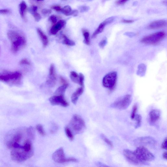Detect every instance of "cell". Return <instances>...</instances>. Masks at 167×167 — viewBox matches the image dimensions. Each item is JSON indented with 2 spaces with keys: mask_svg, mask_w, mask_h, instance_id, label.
I'll use <instances>...</instances> for the list:
<instances>
[{
  "mask_svg": "<svg viewBox=\"0 0 167 167\" xmlns=\"http://www.w3.org/2000/svg\"><path fill=\"white\" fill-rule=\"evenodd\" d=\"M8 39L11 43V51L16 53L25 47L26 41L24 37L20 33L13 30H9L7 33Z\"/></svg>",
  "mask_w": 167,
  "mask_h": 167,
  "instance_id": "cell-1",
  "label": "cell"
},
{
  "mask_svg": "<svg viewBox=\"0 0 167 167\" xmlns=\"http://www.w3.org/2000/svg\"><path fill=\"white\" fill-rule=\"evenodd\" d=\"M22 76L20 72H5L0 73V81L11 86H18L21 84Z\"/></svg>",
  "mask_w": 167,
  "mask_h": 167,
  "instance_id": "cell-2",
  "label": "cell"
},
{
  "mask_svg": "<svg viewBox=\"0 0 167 167\" xmlns=\"http://www.w3.org/2000/svg\"><path fill=\"white\" fill-rule=\"evenodd\" d=\"M68 127L73 134H79L84 131L86 127L85 123L81 116L77 114H75L70 122Z\"/></svg>",
  "mask_w": 167,
  "mask_h": 167,
  "instance_id": "cell-3",
  "label": "cell"
},
{
  "mask_svg": "<svg viewBox=\"0 0 167 167\" xmlns=\"http://www.w3.org/2000/svg\"><path fill=\"white\" fill-rule=\"evenodd\" d=\"M166 36V33L163 31L152 33L141 39V42L146 44L156 45L161 42Z\"/></svg>",
  "mask_w": 167,
  "mask_h": 167,
  "instance_id": "cell-4",
  "label": "cell"
},
{
  "mask_svg": "<svg viewBox=\"0 0 167 167\" xmlns=\"http://www.w3.org/2000/svg\"><path fill=\"white\" fill-rule=\"evenodd\" d=\"M134 152L141 162L151 161L155 158L153 154L144 146L138 147Z\"/></svg>",
  "mask_w": 167,
  "mask_h": 167,
  "instance_id": "cell-5",
  "label": "cell"
},
{
  "mask_svg": "<svg viewBox=\"0 0 167 167\" xmlns=\"http://www.w3.org/2000/svg\"><path fill=\"white\" fill-rule=\"evenodd\" d=\"M117 78L116 72H112L108 73L103 78L102 84L103 86L110 91L113 90L116 85Z\"/></svg>",
  "mask_w": 167,
  "mask_h": 167,
  "instance_id": "cell-6",
  "label": "cell"
},
{
  "mask_svg": "<svg viewBox=\"0 0 167 167\" xmlns=\"http://www.w3.org/2000/svg\"><path fill=\"white\" fill-rule=\"evenodd\" d=\"M34 152H27L23 149H14L11 152V157L12 159L17 162L24 161L31 157Z\"/></svg>",
  "mask_w": 167,
  "mask_h": 167,
  "instance_id": "cell-7",
  "label": "cell"
},
{
  "mask_svg": "<svg viewBox=\"0 0 167 167\" xmlns=\"http://www.w3.org/2000/svg\"><path fill=\"white\" fill-rule=\"evenodd\" d=\"M132 101L131 95L127 94L118 99L111 105V107L119 110H125L129 107Z\"/></svg>",
  "mask_w": 167,
  "mask_h": 167,
  "instance_id": "cell-8",
  "label": "cell"
},
{
  "mask_svg": "<svg viewBox=\"0 0 167 167\" xmlns=\"http://www.w3.org/2000/svg\"><path fill=\"white\" fill-rule=\"evenodd\" d=\"M52 159L55 162L61 164L69 162H76L77 161V159L75 158H66L63 148L61 147L59 148L53 153Z\"/></svg>",
  "mask_w": 167,
  "mask_h": 167,
  "instance_id": "cell-9",
  "label": "cell"
},
{
  "mask_svg": "<svg viewBox=\"0 0 167 167\" xmlns=\"http://www.w3.org/2000/svg\"><path fill=\"white\" fill-rule=\"evenodd\" d=\"M49 101L53 106H60L64 107L69 106V104L65 100L64 95H54L49 99Z\"/></svg>",
  "mask_w": 167,
  "mask_h": 167,
  "instance_id": "cell-10",
  "label": "cell"
},
{
  "mask_svg": "<svg viewBox=\"0 0 167 167\" xmlns=\"http://www.w3.org/2000/svg\"><path fill=\"white\" fill-rule=\"evenodd\" d=\"M134 143L136 145H139V146L153 145L156 143V141L152 137H145L136 139Z\"/></svg>",
  "mask_w": 167,
  "mask_h": 167,
  "instance_id": "cell-11",
  "label": "cell"
},
{
  "mask_svg": "<svg viewBox=\"0 0 167 167\" xmlns=\"http://www.w3.org/2000/svg\"><path fill=\"white\" fill-rule=\"evenodd\" d=\"M57 77L55 65L51 64L49 69V77L47 80L46 84L50 87H53L56 83Z\"/></svg>",
  "mask_w": 167,
  "mask_h": 167,
  "instance_id": "cell-12",
  "label": "cell"
},
{
  "mask_svg": "<svg viewBox=\"0 0 167 167\" xmlns=\"http://www.w3.org/2000/svg\"><path fill=\"white\" fill-rule=\"evenodd\" d=\"M123 154L129 161L131 163L134 164H138L141 163L136 157L134 152L128 149H125L123 151Z\"/></svg>",
  "mask_w": 167,
  "mask_h": 167,
  "instance_id": "cell-13",
  "label": "cell"
},
{
  "mask_svg": "<svg viewBox=\"0 0 167 167\" xmlns=\"http://www.w3.org/2000/svg\"><path fill=\"white\" fill-rule=\"evenodd\" d=\"M167 25V21L165 20H160L154 21L148 26L150 29H157L165 27Z\"/></svg>",
  "mask_w": 167,
  "mask_h": 167,
  "instance_id": "cell-14",
  "label": "cell"
},
{
  "mask_svg": "<svg viewBox=\"0 0 167 167\" xmlns=\"http://www.w3.org/2000/svg\"><path fill=\"white\" fill-rule=\"evenodd\" d=\"M66 22L64 20H59L54 24L50 30V33L52 35L56 34L59 31L64 28L66 24Z\"/></svg>",
  "mask_w": 167,
  "mask_h": 167,
  "instance_id": "cell-15",
  "label": "cell"
},
{
  "mask_svg": "<svg viewBox=\"0 0 167 167\" xmlns=\"http://www.w3.org/2000/svg\"><path fill=\"white\" fill-rule=\"evenodd\" d=\"M161 113L158 109L152 110L149 114V120L151 123L153 124L156 123L160 118Z\"/></svg>",
  "mask_w": 167,
  "mask_h": 167,
  "instance_id": "cell-16",
  "label": "cell"
},
{
  "mask_svg": "<svg viewBox=\"0 0 167 167\" xmlns=\"http://www.w3.org/2000/svg\"><path fill=\"white\" fill-rule=\"evenodd\" d=\"M22 134L20 133H17L14 136L12 139L7 142V146L9 149L13 148L14 143H18L21 140L22 138Z\"/></svg>",
  "mask_w": 167,
  "mask_h": 167,
  "instance_id": "cell-17",
  "label": "cell"
},
{
  "mask_svg": "<svg viewBox=\"0 0 167 167\" xmlns=\"http://www.w3.org/2000/svg\"><path fill=\"white\" fill-rule=\"evenodd\" d=\"M84 90V87H81L78 88L74 92L71 96V101L74 104H76L78 100L79 96L83 93Z\"/></svg>",
  "mask_w": 167,
  "mask_h": 167,
  "instance_id": "cell-18",
  "label": "cell"
},
{
  "mask_svg": "<svg viewBox=\"0 0 167 167\" xmlns=\"http://www.w3.org/2000/svg\"><path fill=\"white\" fill-rule=\"evenodd\" d=\"M108 24H109V23L107 20H105L103 22L101 23L94 33L93 34L92 36V38H95L98 34L102 33L105 27Z\"/></svg>",
  "mask_w": 167,
  "mask_h": 167,
  "instance_id": "cell-19",
  "label": "cell"
},
{
  "mask_svg": "<svg viewBox=\"0 0 167 167\" xmlns=\"http://www.w3.org/2000/svg\"><path fill=\"white\" fill-rule=\"evenodd\" d=\"M37 32L39 36L42 44L43 46L44 47H46L47 46L48 40L47 36L43 32L42 29L40 28H38L37 29Z\"/></svg>",
  "mask_w": 167,
  "mask_h": 167,
  "instance_id": "cell-20",
  "label": "cell"
},
{
  "mask_svg": "<svg viewBox=\"0 0 167 167\" xmlns=\"http://www.w3.org/2000/svg\"><path fill=\"white\" fill-rule=\"evenodd\" d=\"M20 13L23 19H25V16L27 9V6L26 2L22 1L19 5Z\"/></svg>",
  "mask_w": 167,
  "mask_h": 167,
  "instance_id": "cell-21",
  "label": "cell"
},
{
  "mask_svg": "<svg viewBox=\"0 0 167 167\" xmlns=\"http://www.w3.org/2000/svg\"><path fill=\"white\" fill-rule=\"evenodd\" d=\"M22 149L27 152H33L31 141L29 139H27L24 141Z\"/></svg>",
  "mask_w": 167,
  "mask_h": 167,
  "instance_id": "cell-22",
  "label": "cell"
},
{
  "mask_svg": "<svg viewBox=\"0 0 167 167\" xmlns=\"http://www.w3.org/2000/svg\"><path fill=\"white\" fill-rule=\"evenodd\" d=\"M69 85H61L55 91L54 93L55 96L64 95L66 90L68 86Z\"/></svg>",
  "mask_w": 167,
  "mask_h": 167,
  "instance_id": "cell-23",
  "label": "cell"
},
{
  "mask_svg": "<svg viewBox=\"0 0 167 167\" xmlns=\"http://www.w3.org/2000/svg\"><path fill=\"white\" fill-rule=\"evenodd\" d=\"M82 32L84 38V42L86 45H90V41L89 32L87 30L83 29H82Z\"/></svg>",
  "mask_w": 167,
  "mask_h": 167,
  "instance_id": "cell-24",
  "label": "cell"
},
{
  "mask_svg": "<svg viewBox=\"0 0 167 167\" xmlns=\"http://www.w3.org/2000/svg\"><path fill=\"white\" fill-rule=\"evenodd\" d=\"M146 70V66L144 64H141L138 66L137 75L141 77H143L145 75Z\"/></svg>",
  "mask_w": 167,
  "mask_h": 167,
  "instance_id": "cell-25",
  "label": "cell"
},
{
  "mask_svg": "<svg viewBox=\"0 0 167 167\" xmlns=\"http://www.w3.org/2000/svg\"><path fill=\"white\" fill-rule=\"evenodd\" d=\"M70 77L73 82L78 84L79 75L77 73L74 71L71 72L70 73Z\"/></svg>",
  "mask_w": 167,
  "mask_h": 167,
  "instance_id": "cell-26",
  "label": "cell"
},
{
  "mask_svg": "<svg viewBox=\"0 0 167 167\" xmlns=\"http://www.w3.org/2000/svg\"><path fill=\"white\" fill-rule=\"evenodd\" d=\"M27 135L30 138L33 139L35 137V131L34 128L32 126H30L27 129Z\"/></svg>",
  "mask_w": 167,
  "mask_h": 167,
  "instance_id": "cell-27",
  "label": "cell"
},
{
  "mask_svg": "<svg viewBox=\"0 0 167 167\" xmlns=\"http://www.w3.org/2000/svg\"><path fill=\"white\" fill-rule=\"evenodd\" d=\"M63 37L64 38L63 42L64 44L70 46H74L76 45L75 42L69 39L65 35H63Z\"/></svg>",
  "mask_w": 167,
  "mask_h": 167,
  "instance_id": "cell-28",
  "label": "cell"
},
{
  "mask_svg": "<svg viewBox=\"0 0 167 167\" xmlns=\"http://www.w3.org/2000/svg\"><path fill=\"white\" fill-rule=\"evenodd\" d=\"M65 132L66 136L71 141L74 139V135L71 129L68 127H66L65 129Z\"/></svg>",
  "mask_w": 167,
  "mask_h": 167,
  "instance_id": "cell-29",
  "label": "cell"
},
{
  "mask_svg": "<svg viewBox=\"0 0 167 167\" xmlns=\"http://www.w3.org/2000/svg\"><path fill=\"white\" fill-rule=\"evenodd\" d=\"M70 6L67 5L61 8V11L66 16H69V14L72 11Z\"/></svg>",
  "mask_w": 167,
  "mask_h": 167,
  "instance_id": "cell-30",
  "label": "cell"
},
{
  "mask_svg": "<svg viewBox=\"0 0 167 167\" xmlns=\"http://www.w3.org/2000/svg\"><path fill=\"white\" fill-rule=\"evenodd\" d=\"M134 120H135L136 122H137L135 126V128L137 129L139 127L141 126V116L139 114H136L134 117Z\"/></svg>",
  "mask_w": 167,
  "mask_h": 167,
  "instance_id": "cell-31",
  "label": "cell"
},
{
  "mask_svg": "<svg viewBox=\"0 0 167 167\" xmlns=\"http://www.w3.org/2000/svg\"><path fill=\"white\" fill-rule=\"evenodd\" d=\"M36 129L39 134L42 136H44L46 135L44 128L40 124H38L36 126Z\"/></svg>",
  "mask_w": 167,
  "mask_h": 167,
  "instance_id": "cell-32",
  "label": "cell"
},
{
  "mask_svg": "<svg viewBox=\"0 0 167 167\" xmlns=\"http://www.w3.org/2000/svg\"><path fill=\"white\" fill-rule=\"evenodd\" d=\"M101 138L102 139L108 144L109 146L111 147H113V144L110 140L108 138H107L106 136L104 134H102L101 135Z\"/></svg>",
  "mask_w": 167,
  "mask_h": 167,
  "instance_id": "cell-33",
  "label": "cell"
},
{
  "mask_svg": "<svg viewBox=\"0 0 167 167\" xmlns=\"http://www.w3.org/2000/svg\"><path fill=\"white\" fill-rule=\"evenodd\" d=\"M138 110V106L137 104H135L133 107L131 114V118L134 120V117L136 115Z\"/></svg>",
  "mask_w": 167,
  "mask_h": 167,
  "instance_id": "cell-34",
  "label": "cell"
},
{
  "mask_svg": "<svg viewBox=\"0 0 167 167\" xmlns=\"http://www.w3.org/2000/svg\"><path fill=\"white\" fill-rule=\"evenodd\" d=\"M84 76L82 73L79 74V80L78 84L81 86V87H84Z\"/></svg>",
  "mask_w": 167,
  "mask_h": 167,
  "instance_id": "cell-35",
  "label": "cell"
},
{
  "mask_svg": "<svg viewBox=\"0 0 167 167\" xmlns=\"http://www.w3.org/2000/svg\"><path fill=\"white\" fill-rule=\"evenodd\" d=\"M38 7L36 6L33 5L29 9V11L30 13L33 15L34 14L37 13Z\"/></svg>",
  "mask_w": 167,
  "mask_h": 167,
  "instance_id": "cell-36",
  "label": "cell"
},
{
  "mask_svg": "<svg viewBox=\"0 0 167 167\" xmlns=\"http://www.w3.org/2000/svg\"><path fill=\"white\" fill-rule=\"evenodd\" d=\"M48 20L54 24H56L57 21V18L56 16L53 15L49 17Z\"/></svg>",
  "mask_w": 167,
  "mask_h": 167,
  "instance_id": "cell-37",
  "label": "cell"
},
{
  "mask_svg": "<svg viewBox=\"0 0 167 167\" xmlns=\"http://www.w3.org/2000/svg\"><path fill=\"white\" fill-rule=\"evenodd\" d=\"M90 9V7L87 6H83L80 7L79 10L81 13H84V12L88 11Z\"/></svg>",
  "mask_w": 167,
  "mask_h": 167,
  "instance_id": "cell-38",
  "label": "cell"
},
{
  "mask_svg": "<svg viewBox=\"0 0 167 167\" xmlns=\"http://www.w3.org/2000/svg\"><path fill=\"white\" fill-rule=\"evenodd\" d=\"M34 17L35 20L36 22H39L41 19V15L38 13H36L33 15Z\"/></svg>",
  "mask_w": 167,
  "mask_h": 167,
  "instance_id": "cell-39",
  "label": "cell"
},
{
  "mask_svg": "<svg viewBox=\"0 0 167 167\" xmlns=\"http://www.w3.org/2000/svg\"><path fill=\"white\" fill-rule=\"evenodd\" d=\"M107 43V39H104L99 43V46L100 47L103 48L106 46Z\"/></svg>",
  "mask_w": 167,
  "mask_h": 167,
  "instance_id": "cell-40",
  "label": "cell"
},
{
  "mask_svg": "<svg viewBox=\"0 0 167 167\" xmlns=\"http://www.w3.org/2000/svg\"><path fill=\"white\" fill-rule=\"evenodd\" d=\"M52 11L51 10L45 9H43L42 11V13L44 15H50Z\"/></svg>",
  "mask_w": 167,
  "mask_h": 167,
  "instance_id": "cell-41",
  "label": "cell"
},
{
  "mask_svg": "<svg viewBox=\"0 0 167 167\" xmlns=\"http://www.w3.org/2000/svg\"><path fill=\"white\" fill-rule=\"evenodd\" d=\"M60 82L63 85H68V82L66 79L63 77L60 76L59 77Z\"/></svg>",
  "mask_w": 167,
  "mask_h": 167,
  "instance_id": "cell-42",
  "label": "cell"
},
{
  "mask_svg": "<svg viewBox=\"0 0 167 167\" xmlns=\"http://www.w3.org/2000/svg\"><path fill=\"white\" fill-rule=\"evenodd\" d=\"M20 65H29L30 64L29 61L26 59H23L20 60Z\"/></svg>",
  "mask_w": 167,
  "mask_h": 167,
  "instance_id": "cell-43",
  "label": "cell"
},
{
  "mask_svg": "<svg viewBox=\"0 0 167 167\" xmlns=\"http://www.w3.org/2000/svg\"><path fill=\"white\" fill-rule=\"evenodd\" d=\"M10 13V10L7 9L0 10V14L7 15Z\"/></svg>",
  "mask_w": 167,
  "mask_h": 167,
  "instance_id": "cell-44",
  "label": "cell"
},
{
  "mask_svg": "<svg viewBox=\"0 0 167 167\" xmlns=\"http://www.w3.org/2000/svg\"><path fill=\"white\" fill-rule=\"evenodd\" d=\"M51 8L57 11H61L62 8L59 5H54L52 6Z\"/></svg>",
  "mask_w": 167,
  "mask_h": 167,
  "instance_id": "cell-45",
  "label": "cell"
},
{
  "mask_svg": "<svg viewBox=\"0 0 167 167\" xmlns=\"http://www.w3.org/2000/svg\"><path fill=\"white\" fill-rule=\"evenodd\" d=\"M161 148L167 150V139L166 138L162 143L161 145Z\"/></svg>",
  "mask_w": 167,
  "mask_h": 167,
  "instance_id": "cell-46",
  "label": "cell"
},
{
  "mask_svg": "<svg viewBox=\"0 0 167 167\" xmlns=\"http://www.w3.org/2000/svg\"><path fill=\"white\" fill-rule=\"evenodd\" d=\"M79 13V11L77 10H72L69 14L70 15H73L74 16H76L78 15Z\"/></svg>",
  "mask_w": 167,
  "mask_h": 167,
  "instance_id": "cell-47",
  "label": "cell"
},
{
  "mask_svg": "<svg viewBox=\"0 0 167 167\" xmlns=\"http://www.w3.org/2000/svg\"><path fill=\"white\" fill-rule=\"evenodd\" d=\"M128 1H117L115 2V3L117 5H121L125 4Z\"/></svg>",
  "mask_w": 167,
  "mask_h": 167,
  "instance_id": "cell-48",
  "label": "cell"
},
{
  "mask_svg": "<svg viewBox=\"0 0 167 167\" xmlns=\"http://www.w3.org/2000/svg\"><path fill=\"white\" fill-rule=\"evenodd\" d=\"M121 22L125 23H131L133 22L134 21L133 20H123L121 21Z\"/></svg>",
  "mask_w": 167,
  "mask_h": 167,
  "instance_id": "cell-49",
  "label": "cell"
},
{
  "mask_svg": "<svg viewBox=\"0 0 167 167\" xmlns=\"http://www.w3.org/2000/svg\"><path fill=\"white\" fill-rule=\"evenodd\" d=\"M98 165L99 167H110L106 165L103 164L101 163H99Z\"/></svg>",
  "mask_w": 167,
  "mask_h": 167,
  "instance_id": "cell-50",
  "label": "cell"
},
{
  "mask_svg": "<svg viewBox=\"0 0 167 167\" xmlns=\"http://www.w3.org/2000/svg\"><path fill=\"white\" fill-rule=\"evenodd\" d=\"M163 157L164 159L167 160V152H165L163 154Z\"/></svg>",
  "mask_w": 167,
  "mask_h": 167,
  "instance_id": "cell-51",
  "label": "cell"
}]
</instances>
